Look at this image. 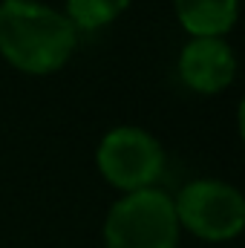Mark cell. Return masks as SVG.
Returning <instances> with one entry per match:
<instances>
[{"label": "cell", "mask_w": 245, "mask_h": 248, "mask_svg": "<svg viewBox=\"0 0 245 248\" xmlns=\"http://www.w3.org/2000/svg\"><path fill=\"white\" fill-rule=\"evenodd\" d=\"M179 228H187L199 240L228 243L245 225V199L243 193L219 179H199L182 187L173 202Z\"/></svg>", "instance_id": "cell-3"}, {"label": "cell", "mask_w": 245, "mask_h": 248, "mask_svg": "<svg viewBox=\"0 0 245 248\" xmlns=\"http://www.w3.org/2000/svg\"><path fill=\"white\" fill-rule=\"evenodd\" d=\"M176 17L193 38H222L240 15V0H173Z\"/></svg>", "instance_id": "cell-6"}, {"label": "cell", "mask_w": 245, "mask_h": 248, "mask_svg": "<svg viewBox=\"0 0 245 248\" xmlns=\"http://www.w3.org/2000/svg\"><path fill=\"white\" fill-rule=\"evenodd\" d=\"M107 248H176L179 219L173 199L165 190L144 187L124 193L104 222Z\"/></svg>", "instance_id": "cell-2"}, {"label": "cell", "mask_w": 245, "mask_h": 248, "mask_svg": "<svg viewBox=\"0 0 245 248\" xmlns=\"http://www.w3.org/2000/svg\"><path fill=\"white\" fill-rule=\"evenodd\" d=\"M124 9H130V0H66V20L75 26V32H92L113 23L124 15Z\"/></svg>", "instance_id": "cell-7"}, {"label": "cell", "mask_w": 245, "mask_h": 248, "mask_svg": "<svg viewBox=\"0 0 245 248\" xmlns=\"http://www.w3.org/2000/svg\"><path fill=\"white\" fill-rule=\"evenodd\" d=\"M101 176L116 185L119 190L136 193L144 187H153L165 168L162 144L141 127H116L110 130L95 153Z\"/></svg>", "instance_id": "cell-4"}, {"label": "cell", "mask_w": 245, "mask_h": 248, "mask_svg": "<svg viewBox=\"0 0 245 248\" xmlns=\"http://www.w3.org/2000/svg\"><path fill=\"white\" fill-rule=\"evenodd\" d=\"M179 75L196 93H222L237 75L234 49L222 38H193L179 55Z\"/></svg>", "instance_id": "cell-5"}, {"label": "cell", "mask_w": 245, "mask_h": 248, "mask_svg": "<svg viewBox=\"0 0 245 248\" xmlns=\"http://www.w3.org/2000/svg\"><path fill=\"white\" fill-rule=\"evenodd\" d=\"M75 46V26L52 6L38 0L0 3V55L15 69L49 75L72 58Z\"/></svg>", "instance_id": "cell-1"}]
</instances>
